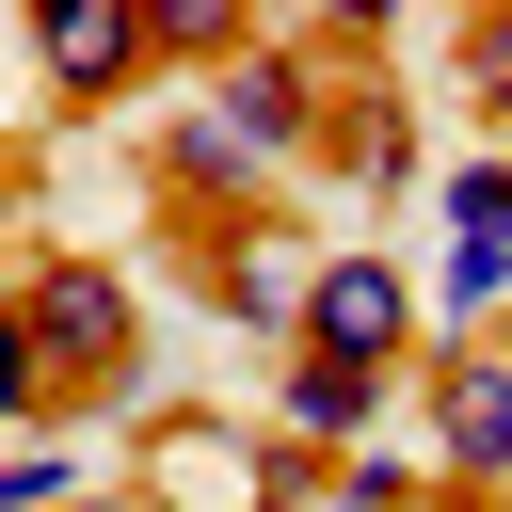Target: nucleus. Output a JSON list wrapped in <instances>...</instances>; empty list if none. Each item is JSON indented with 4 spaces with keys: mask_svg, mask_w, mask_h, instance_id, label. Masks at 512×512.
<instances>
[{
    "mask_svg": "<svg viewBox=\"0 0 512 512\" xmlns=\"http://www.w3.org/2000/svg\"><path fill=\"white\" fill-rule=\"evenodd\" d=\"M0 304H16V288H0Z\"/></svg>",
    "mask_w": 512,
    "mask_h": 512,
    "instance_id": "obj_15",
    "label": "nucleus"
},
{
    "mask_svg": "<svg viewBox=\"0 0 512 512\" xmlns=\"http://www.w3.org/2000/svg\"><path fill=\"white\" fill-rule=\"evenodd\" d=\"M16 320H32L48 416H112L144 384V288H128V256H32L16 272Z\"/></svg>",
    "mask_w": 512,
    "mask_h": 512,
    "instance_id": "obj_1",
    "label": "nucleus"
},
{
    "mask_svg": "<svg viewBox=\"0 0 512 512\" xmlns=\"http://www.w3.org/2000/svg\"><path fill=\"white\" fill-rule=\"evenodd\" d=\"M288 352H336V368H400V384H416V352H432V272H416V256H320Z\"/></svg>",
    "mask_w": 512,
    "mask_h": 512,
    "instance_id": "obj_2",
    "label": "nucleus"
},
{
    "mask_svg": "<svg viewBox=\"0 0 512 512\" xmlns=\"http://www.w3.org/2000/svg\"><path fill=\"white\" fill-rule=\"evenodd\" d=\"M432 208H448V240H512V144H464L432 176Z\"/></svg>",
    "mask_w": 512,
    "mask_h": 512,
    "instance_id": "obj_10",
    "label": "nucleus"
},
{
    "mask_svg": "<svg viewBox=\"0 0 512 512\" xmlns=\"http://www.w3.org/2000/svg\"><path fill=\"white\" fill-rule=\"evenodd\" d=\"M384 400H416V384H400V368H336V352H272V432L320 448V464L384 448Z\"/></svg>",
    "mask_w": 512,
    "mask_h": 512,
    "instance_id": "obj_6",
    "label": "nucleus"
},
{
    "mask_svg": "<svg viewBox=\"0 0 512 512\" xmlns=\"http://www.w3.org/2000/svg\"><path fill=\"white\" fill-rule=\"evenodd\" d=\"M80 512H160V496H144V480H96V496H80Z\"/></svg>",
    "mask_w": 512,
    "mask_h": 512,
    "instance_id": "obj_14",
    "label": "nucleus"
},
{
    "mask_svg": "<svg viewBox=\"0 0 512 512\" xmlns=\"http://www.w3.org/2000/svg\"><path fill=\"white\" fill-rule=\"evenodd\" d=\"M144 32H160V64H192V80H224V64L256 48V16H240V0H144Z\"/></svg>",
    "mask_w": 512,
    "mask_h": 512,
    "instance_id": "obj_9",
    "label": "nucleus"
},
{
    "mask_svg": "<svg viewBox=\"0 0 512 512\" xmlns=\"http://www.w3.org/2000/svg\"><path fill=\"white\" fill-rule=\"evenodd\" d=\"M416 432H432V480L464 512L512 496V352H432L416 368Z\"/></svg>",
    "mask_w": 512,
    "mask_h": 512,
    "instance_id": "obj_4",
    "label": "nucleus"
},
{
    "mask_svg": "<svg viewBox=\"0 0 512 512\" xmlns=\"http://www.w3.org/2000/svg\"><path fill=\"white\" fill-rule=\"evenodd\" d=\"M448 64H464V112H480V128H512V0H480Z\"/></svg>",
    "mask_w": 512,
    "mask_h": 512,
    "instance_id": "obj_12",
    "label": "nucleus"
},
{
    "mask_svg": "<svg viewBox=\"0 0 512 512\" xmlns=\"http://www.w3.org/2000/svg\"><path fill=\"white\" fill-rule=\"evenodd\" d=\"M320 176H352V192H416V112L368 80V96H336L320 112Z\"/></svg>",
    "mask_w": 512,
    "mask_h": 512,
    "instance_id": "obj_8",
    "label": "nucleus"
},
{
    "mask_svg": "<svg viewBox=\"0 0 512 512\" xmlns=\"http://www.w3.org/2000/svg\"><path fill=\"white\" fill-rule=\"evenodd\" d=\"M16 432H64V416H48V368H32V320L0 304V448H16Z\"/></svg>",
    "mask_w": 512,
    "mask_h": 512,
    "instance_id": "obj_13",
    "label": "nucleus"
},
{
    "mask_svg": "<svg viewBox=\"0 0 512 512\" xmlns=\"http://www.w3.org/2000/svg\"><path fill=\"white\" fill-rule=\"evenodd\" d=\"M96 480H80V432H16L0 448V512H80Z\"/></svg>",
    "mask_w": 512,
    "mask_h": 512,
    "instance_id": "obj_11",
    "label": "nucleus"
},
{
    "mask_svg": "<svg viewBox=\"0 0 512 512\" xmlns=\"http://www.w3.org/2000/svg\"><path fill=\"white\" fill-rule=\"evenodd\" d=\"M192 112H208V128L256 160V192H272V176H304V160H320V112H336V80H320V48L256 32V48H240L208 96H192Z\"/></svg>",
    "mask_w": 512,
    "mask_h": 512,
    "instance_id": "obj_3",
    "label": "nucleus"
},
{
    "mask_svg": "<svg viewBox=\"0 0 512 512\" xmlns=\"http://www.w3.org/2000/svg\"><path fill=\"white\" fill-rule=\"evenodd\" d=\"M304 272H320L304 240H256V224H208V304H224L240 336H272V352L304 336Z\"/></svg>",
    "mask_w": 512,
    "mask_h": 512,
    "instance_id": "obj_7",
    "label": "nucleus"
},
{
    "mask_svg": "<svg viewBox=\"0 0 512 512\" xmlns=\"http://www.w3.org/2000/svg\"><path fill=\"white\" fill-rule=\"evenodd\" d=\"M144 64H160L144 0H32V80H48L64 112H112V96H144Z\"/></svg>",
    "mask_w": 512,
    "mask_h": 512,
    "instance_id": "obj_5",
    "label": "nucleus"
}]
</instances>
